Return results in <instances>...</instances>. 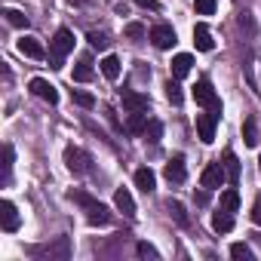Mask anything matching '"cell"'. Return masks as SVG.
<instances>
[{
	"label": "cell",
	"mask_w": 261,
	"mask_h": 261,
	"mask_svg": "<svg viewBox=\"0 0 261 261\" xmlns=\"http://www.w3.org/2000/svg\"><path fill=\"white\" fill-rule=\"evenodd\" d=\"M68 200H71V203H77V206L83 209V215H86V221H89L92 227H105V224H111V221H114L111 209H108L101 200H95L92 194H86V191L71 188V191H68Z\"/></svg>",
	"instance_id": "cell-1"
},
{
	"label": "cell",
	"mask_w": 261,
	"mask_h": 261,
	"mask_svg": "<svg viewBox=\"0 0 261 261\" xmlns=\"http://www.w3.org/2000/svg\"><path fill=\"white\" fill-rule=\"evenodd\" d=\"M28 255L34 261H68L71 258V240L68 237H56L49 243H37L28 246Z\"/></svg>",
	"instance_id": "cell-2"
},
{
	"label": "cell",
	"mask_w": 261,
	"mask_h": 261,
	"mask_svg": "<svg viewBox=\"0 0 261 261\" xmlns=\"http://www.w3.org/2000/svg\"><path fill=\"white\" fill-rule=\"evenodd\" d=\"M74 49V31L71 28H59L56 34H53V40H49V56H53V71H59L62 65H65V56Z\"/></svg>",
	"instance_id": "cell-3"
},
{
	"label": "cell",
	"mask_w": 261,
	"mask_h": 261,
	"mask_svg": "<svg viewBox=\"0 0 261 261\" xmlns=\"http://www.w3.org/2000/svg\"><path fill=\"white\" fill-rule=\"evenodd\" d=\"M65 166H68L71 175H89V172L95 169V160H92L89 151L68 145V148H65Z\"/></svg>",
	"instance_id": "cell-4"
},
{
	"label": "cell",
	"mask_w": 261,
	"mask_h": 261,
	"mask_svg": "<svg viewBox=\"0 0 261 261\" xmlns=\"http://www.w3.org/2000/svg\"><path fill=\"white\" fill-rule=\"evenodd\" d=\"M194 101L203 108V111H218L221 114V98L215 95V89H212V83L203 77V80H197V86H194Z\"/></svg>",
	"instance_id": "cell-5"
},
{
	"label": "cell",
	"mask_w": 261,
	"mask_h": 261,
	"mask_svg": "<svg viewBox=\"0 0 261 261\" xmlns=\"http://www.w3.org/2000/svg\"><path fill=\"white\" fill-rule=\"evenodd\" d=\"M224 181H227V169H224V163H221V160L209 163V166L203 169V175H200V185H203L206 191H218Z\"/></svg>",
	"instance_id": "cell-6"
},
{
	"label": "cell",
	"mask_w": 261,
	"mask_h": 261,
	"mask_svg": "<svg viewBox=\"0 0 261 261\" xmlns=\"http://www.w3.org/2000/svg\"><path fill=\"white\" fill-rule=\"evenodd\" d=\"M218 120H221V114L218 111H203V114H197V136H200V142H212L215 139V126H218Z\"/></svg>",
	"instance_id": "cell-7"
},
{
	"label": "cell",
	"mask_w": 261,
	"mask_h": 261,
	"mask_svg": "<svg viewBox=\"0 0 261 261\" xmlns=\"http://www.w3.org/2000/svg\"><path fill=\"white\" fill-rule=\"evenodd\" d=\"M148 37H151V43H154L157 49H172V46H175V28L166 25V22H157V25L148 31Z\"/></svg>",
	"instance_id": "cell-8"
},
{
	"label": "cell",
	"mask_w": 261,
	"mask_h": 261,
	"mask_svg": "<svg viewBox=\"0 0 261 261\" xmlns=\"http://www.w3.org/2000/svg\"><path fill=\"white\" fill-rule=\"evenodd\" d=\"M0 224H4V230H7V233L19 230L22 218H19V209H16V203H13V200H4V203H0Z\"/></svg>",
	"instance_id": "cell-9"
},
{
	"label": "cell",
	"mask_w": 261,
	"mask_h": 261,
	"mask_svg": "<svg viewBox=\"0 0 261 261\" xmlns=\"http://www.w3.org/2000/svg\"><path fill=\"white\" fill-rule=\"evenodd\" d=\"M28 89H31L37 98H43V101H49V105H59V89H56L49 80H43V77H34V80L28 83Z\"/></svg>",
	"instance_id": "cell-10"
},
{
	"label": "cell",
	"mask_w": 261,
	"mask_h": 261,
	"mask_svg": "<svg viewBox=\"0 0 261 261\" xmlns=\"http://www.w3.org/2000/svg\"><path fill=\"white\" fill-rule=\"evenodd\" d=\"M114 206H117L129 221H136L139 209H136V200H133V194H129L126 188H117V191H114Z\"/></svg>",
	"instance_id": "cell-11"
},
{
	"label": "cell",
	"mask_w": 261,
	"mask_h": 261,
	"mask_svg": "<svg viewBox=\"0 0 261 261\" xmlns=\"http://www.w3.org/2000/svg\"><path fill=\"white\" fill-rule=\"evenodd\" d=\"M123 95V108L126 111H151V98L145 92H136V89H120Z\"/></svg>",
	"instance_id": "cell-12"
},
{
	"label": "cell",
	"mask_w": 261,
	"mask_h": 261,
	"mask_svg": "<svg viewBox=\"0 0 261 261\" xmlns=\"http://www.w3.org/2000/svg\"><path fill=\"white\" fill-rule=\"evenodd\" d=\"M163 175H166V181H169V185H181V181L188 178V169H185V157H181V154L169 157V163H166Z\"/></svg>",
	"instance_id": "cell-13"
},
{
	"label": "cell",
	"mask_w": 261,
	"mask_h": 261,
	"mask_svg": "<svg viewBox=\"0 0 261 261\" xmlns=\"http://www.w3.org/2000/svg\"><path fill=\"white\" fill-rule=\"evenodd\" d=\"M136 185H139L142 194H154V188H157V175H154V169H151V166L136 169Z\"/></svg>",
	"instance_id": "cell-14"
},
{
	"label": "cell",
	"mask_w": 261,
	"mask_h": 261,
	"mask_svg": "<svg viewBox=\"0 0 261 261\" xmlns=\"http://www.w3.org/2000/svg\"><path fill=\"white\" fill-rule=\"evenodd\" d=\"M212 230L215 233H227V230H233V212H227V209H215L212 212Z\"/></svg>",
	"instance_id": "cell-15"
},
{
	"label": "cell",
	"mask_w": 261,
	"mask_h": 261,
	"mask_svg": "<svg viewBox=\"0 0 261 261\" xmlns=\"http://www.w3.org/2000/svg\"><path fill=\"white\" fill-rule=\"evenodd\" d=\"M19 53L28 56V59H43V56H46V49H43V43H40L37 37H22V40H19Z\"/></svg>",
	"instance_id": "cell-16"
},
{
	"label": "cell",
	"mask_w": 261,
	"mask_h": 261,
	"mask_svg": "<svg viewBox=\"0 0 261 261\" xmlns=\"http://www.w3.org/2000/svg\"><path fill=\"white\" fill-rule=\"evenodd\" d=\"M191 68H194V56H191V53H178V56L172 59V77H175V80L188 77Z\"/></svg>",
	"instance_id": "cell-17"
},
{
	"label": "cell",
	"mask_w": 261,
	"mask_h": 261,
	"mask_svg": "<svg viewBox=\"0 0 261 261\" xmlns=\"http://www.w3.org/2000/svg\"><path fill=\"white\" fill-rule=\"evenodd\" d=\"M166 212H169V218H172V221H175L178 227H191L188 209H185V206H181L178 200H172V197H169V200H166Z\"/></svg>",
	"instance_id": "cell-18"
},
{
	"label": "cell",
	"mask_w": 261,
	"mask_h": 261,
	"mask_svg": "<svg viewBox=\"0 0 261 261\" xmlns=\"http://www.w3.org/2000/svg\"><path fill=\"white\" fill-rule=\"evenodd\" d=\"M237 22H240V31H243V40H249V43H252V40L258 37V25H255V16H252L249 10H243Z\"/></svg>",
	"instance_id": "cell-19"
},
{
	"label": "cell",
	"mask_w": 261,
	"mask_h": 261,
	"mask_svg": "<svg viewBox=\"0 0 261 261\" xmlns=\"http://www.w3.org/2000/svg\"><path fill=\"white\" fill-rule=\"evenodd\" d=\"M194 43H197V49H200V53H212V46H215V40H212V31H209L203 22L194 28Z\"/></svg>",
	"instance_id": "cell-20"
},
{
	"label": "cell",
	"mask_w": 261,
	"mask_h": 261,
	"mask_svg": "<svg viewBox=\"0 0 261 261\" xmlns=\"http://www.w3.org/2000/svg\"><path fill=\"white\" fill-rule=\"evenodd\" d=\"M92 77H95L92 59H89V56H80V62H77V68H74V83H89Z\"/></svg>",
	"instance_id": "cell-21"
},
{
	"label": "cell",
	"mask_w": 261,
	"mask_h": 261,
	"mask_svg": "<svg viewBox=\"0 0 261 261\" xmlns=\"http://www.w3.org/2000/svg\"><path fill=\"white\" fill-rule=\"evenodd\" d=\"M148 126V111H129V120H126V133H145Z\"/></svg>",
	"instance_id": "cell-22"
},
{
	"label": "cell",
	"mask_w": 261,
	"mask_h": 261,
	"mask_svg": "<svg viewBox=\"0 0 261 261\" xmlns=\"http://www.w3.org/2000/svg\"><path fill=\"white\" fill-rule=\"evenodd\" d=\"M243 142H246V148H255L258 145V120L252 114L243 120Z\"/></svg>",
	"instance_id": "cell-23"
},
{
	"label": "cell",
	"mask_w": 261,
	"mask_h": 261,
	"mask_svg": "<svg viewBox=\"0 0 261 261\" xmlns=\"http://www.w3.org/2000/svg\"><path fill=\"white\" fill-rule=\"evenodd\" d=\"M13 166H16V151H13V145L7 142V145H4V185L13 181Z\"/></svg>",
	"instance_id": "cell-24"
},
{
	"label": "cell",
	"mask_w": 261,
	"mask_h": 261,
	"mask_svg": "<svg viewBox=\"0 0 261 261\" xmlns=\"http://www.w3.org/2000/svg\"><path fill=\"white\" fill-rule=\"evenodd\" d=\"M145 139H148L151 145H160V139H163V123H160L157 117L148 120V126H145Z\"/></svg>",
	"instance_id": "cell-25"
},
{
	"label": "cell",
	"mask_w": 261,
	"mask_h": 261,
	"mask_svg": "<svg viewBox=\"0 0 261 261\" xmlns=\"http://www.w3.org/2000/svg\"><path fill=\"white\" fill-rule=\"evenodd\" d=\"M224 169H227V181H230V185H237V181H240V160H237V154H233V151H227V154H224Z\"/></svg>",
	"instance_id": "cell-26"
},
{
	"label": "cell",
	"mask_w": 261,
	"mask_h": 261,
	"mask_svg": "<svg viewBox=\"0 0 261 261\" xmlns=\"http://www.w3.org/2000/svg\"><path fill=\"white\" fill-rule=\"evenodd\" d=\"M101 74H105L108 80H117V77H120V59H117V56H105V59H101Z\"/></svg>",
	"instance_id": "cell-27"
},
{
	"label": "cell",
	"mask_w": 261,
	"mask_h": 261,
	"mask_svg": "<svg viewBox=\"0 0 261 261\" xmlns=\"http://www.w3.org/2000/svg\"><path fill=\"white\" fill-rule=\"evenodd\" d=\"M166 98H169L175 108L185 101V95H181V86H178V80H175V77H172V80H166Z\"/></svg>",
	"instance_id": "cell-28"
},
{
	"label": "cell",
	"mask_w": 261,
	"mask_h": 261,
	"mask_svg": "<svg viewBox=\"0 0 261 261\" xmlns=\"http://www.w3.org/2000/svg\"><path fill=\"white\" fill-rule=\"evenodd\" d=\"M71 98H74V105H80V108H86V111L95 108V95H89V92H83V89H71Z\"/></svg>",
	"instance_id": "cell-29"
},
{
	"label": "cell",
	"mask_w": 261,
	"mask_h": 261,
	"mask_svg": "<svg viewBox=\"0 0 261 261\" xmlns=\"http://www.w3.org/2000/svg\"><path fill=\"white\" fill-rule=\"evenodd\" d=\"M218 206H221V209H227V212H237V209H240V194H237L233 188H230V191H224Z\"/></svg>",
	"instance_id": "cell-30"
},
{
	"label": "cell",
	"mask_w": 261,
	"mask_h": 261,
	"mask_svg": "<svg viewBox=\"0 0 261 261\" xmlns=\"http://www.w3.org/2000/svg\"><path fill=\"white\" fill-rule=\"evenodd\" d=\"M4 16H7V22H10L13 28H28V16H25V13H19V10H4Z\"/></svg>",
	"instance_id": "cell-31"
},
{
	"label": "cell",
	"mask_w": 261,
	"mask_h": 261,
	"mask_svg": "<svg viewBox=\"0 0 261 261\" xmlns=\"http://www.w3.org/2000/svg\"><path fill=\"white\" fill-rule=\"evenodd\" d=\"M86 40H89V46H92V49H108V43H111L105 31H89V37H86Z\"/></svg>",
	"instance_id": "cell-32"
},
{
	"label": "cell",
	"mask_w": 261,
	"mask_h": 261,
	"mask_svg": "<svg viewBox=\"0 0 261 261\" xmlns=\"http://www.w3.org/2000/svg\"><path fill=\"white\" fill-rule=\"evenodd\" d=\"M145 34H148V28H145L142 22H129V25H126V37H133V40H142Z\"/></svg>",
	"instance_id": "cell-33"
},
{
	"label": "cell",
	"mask_w": 261,
	"mask_h": 261,
	"mask_svg": "<svg viewBox=\"0 0 261 261\" xmlns=\"http://www.w3.org/2000/svg\"><path fill=\"white\" fill-rule=\"evenodd\" d=\"M230 255H233V258H246V261H252V249H249L246 243H233V246H230Z\"/></svg>",
	"instance_id": "cell-34"
},
{
	"label": "cell",
	"mask_w": 261,
	"mask_h": 261,
	"mask_svg": "<svg viewBox=\"0 0 261 261\" xmlns=\"http://www.w3.org/2000/svg\"><path fill=\"white\" fill-rule=\"evenodd\" d=\"M136 252H139L142 258H160V252H157L151 243H136Z\"/></svg>",
	"instance_id": "cell-35"
},
{
	"label": "cell",
	"mask_w": 261,
	"mask_h": 261,
	"mask_svg": "<svg viewBox=\"0 0 261 261\" xmlns=\"http://www.w3.org/2000/svg\"><path fill=\"white\" fill-rule=\"evenodd\" d=\"M215 7H218L215 0H197V13H200V16H212Z\"/></svg>",
	"instance_id": "cell-36"
},
{
	"label": "cell",
	"mask_w": 261,
	"mask_h": 261,
	"mask_svg": "<svg viewBox=\"0 0 261 261\" xmlns=\"http://www.w3.org/2000/svg\"><path fill=\"white\" fill-rule=\"evenodd\" d=\"M133 4H139L142 10H154V13H160V0H133Z\"/></svg>",
	"instance_id": "cell-37"
},
{
	"label": "cell",
	"mask_w": 261,
	"mask_h": 261,
	"mask_svg": "<svg viewBox=\"0 0 261 261\" xmlns=\"http://www.w3.org/2000/svg\"><path fill=\"white\" fill-rule=\"evenodd\" d=\"M252 221L255 224H261V197L255 200V206H252Z\"/></svg>",
	"instance_id": "cell-38"
},
{
	"label": "cell",
	"mask_w": 261,
	"mask_h": 261,
	"mask_svg": "<svg viewBox=\"0 0 261 261\" xmlns=\"http://www.w3.org/2000/svg\"><path fill=\"white\" fill-rule=\"evenodd\" d=\"M252 237H255V240H258V243H261V233H252Z\"/></svg>",
	"instance_id": "cell-39"
},
{
	"label": "cell",
	"mask_w": 261,
	"mask_h": 261,
	"mask_svg": "<svg viewBox=\"0 0 261 261\" xmlns=\"http://www.w3.org/2000/svg\"><path fill=\"white\" fill-rule=\"evenodd\" d=\"M258 172H261V157H258Z\"/></svg>",
	"instance_id": "cell-40"
}]
</instances>
